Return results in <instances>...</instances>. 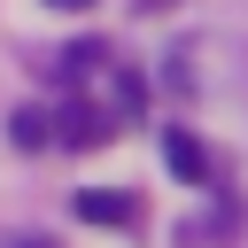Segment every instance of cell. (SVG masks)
<instances>
[{
    "label": "cell",
    "instance_id": "7",
    "mask_svg": "<svg viewBox=\"0 0 248 248\" xmlns=\"http://www.w3.org/2000/svg\"><path fill=\"white\" fill-rule=\"evenodd\" d=\"M46 8H70V16H78V8H93V0H46Z\"/></svg>",
    "mask_w": 248,
    "mask_h": 248
},
{
    "label": "cell",
    "instance_id": "2",
    "mask_svg": "<svg viewBox=\"0 0 248 248\" xmlns=\"http://www.w3.org/2000/svg\"><path fill=\"white\" fill-rule=\"evenodd\" d=\"M163 163H170L186 186H202V178H209V147H202L186 124H170V132H163Z\"/></svg>",
    "mask_w": 248,
    "mask_h": 248
},
{
    "label": "cell",
    "instance_id": "5",
    "mask_svg": "<svg viewBox=\"0 0 248 248\" xmlns=\"http://www.w3.org/2000/svg\"><path fill=\"white\" fill-rule=\"evenodd\" d=\"M108 101H116V108L132 116V108L147 101V78H140V70H116V78H108Z\"/></svg>",
    "mask_w": 248,
    "mask_h": 248
},
{
    "label": "cell",
    "instance_id": "1",
    "mask_svg": "<svg viewBox=\"0 0 248 248\" xmlns=\"http://www.w3.org/2000/svg\"><path fill=\"white\" fill-rule=\"evenodd\" d=\"M46 140H62V147H101V140H108V116H101V108H78V101H70L62 116H46Z\"/></svg>",
    "mask_w": 248,
    "mask_h": 248
},
{
    "label": "cell",
    "instance_id": "6",
    "mask_svg": "<svg viewBox=\"0 0 248 248\" xmlns=\"http://www.w3.org/2000/svg\"><path fill=\"white\" fill-rule=\"evenodd\" d=\"M8 132H16V147H46V116H39V108H16Z\"/></svg>",
    "mask_w": 248,
    "mask_h": 248
},
{
    "label": "cell",
    "instance_id": "8",
    "mask_svg": "<svg viewBox=\"0 0 248 248\" xmlns=\"http://www.w3.org/2000/svg\"><path fill=\"white\" fill-rule=\"evenodd\" d=\"M16 248H46V240H16Z\"/></svg>",
    "mask_w": 248,
    "mask_h": 248
},
{
    "label": "cell",
    "instance_id": "3",
    "mask_svg": "<svg viewBox=\"0 0 248 248\" xmlns=\"http://www.w3.org/2000/svg\"><path fill=\"white\" fill-rule=\"evenodd\" d=\"M78 217H85V225H140V194L93 186V194H78Z\"/></svg>",
    "mask_w": 248,
    "mask_h": 248
},
{
    "label": "cell",
    "instance_id": "4",
    "mask_svg": "<svg viewBox=\"0 0 248 248\" xmlns=\"http://www.w3.org/2000/svg\"><path fill=\"white\" fill-rule=\"evenodd\" d=\"M101 62H108V54H101V46H93V39H78V46H70V54H62V62H54V78H93V70H101Z\"/></svg>",
    "mask_w": 248,
    "mask_h": 248
}]
</instances>
